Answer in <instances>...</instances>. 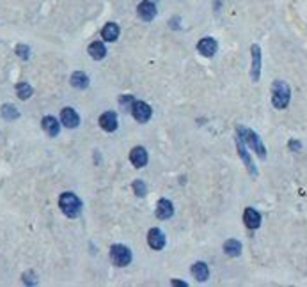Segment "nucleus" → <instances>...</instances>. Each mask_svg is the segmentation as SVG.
<instances>
[{
  "mask_svg": "<svg viewBox=\"0 0 307 287\" xmlns=\"http://www.w3.org/2000/svg\"><path fill=\"white\" fill-rule=\"evenodd\" d=\"M252 51V71H250V78L258 82L259 80V73H261V50L258 45H252L250 48Z\"/></svg>",
  "mask_w": 307,
  "mask_h": 287,
  "instance_id": "6e6552de",
  "label": "nucleus"
},
{
  "mask_svg": "<svg viewBox=\"0 0 307 287\" xmlns=\"http://www.w3.org/2000/svg\"><path fill=\"white\" fill-rule=\"evenodd\" d=\"M197 50L201 51L204 57H213L215 53H217V41L211 39V37H203V39L197 43Z\"/></svg>",
  "mask_w": 307,
  "mask_h": 287,
  "instance_id": "9b49d317",
  "label": "nucleus"
},
{
  "mask_svg": "<svg viewBox=\"0 0 307 287\" xmlns=\"http://www.w3.org/2000/svg\"><path fill=\"white\" fill-rule=\"evenodd\" d=\"M16 93H18V97H20V99H29V97L32 96V87L29 85V83L21 82L16 85Z\"/></svg>",
  "mask_w": 307,
  "mask_h": 287,
  "instance_id": "4be33fe9",
  "label": "nucleus"
},
{
  "mask_svg": "<svg viewBox=\"0 0 307 287\" xmlns=\"http://www.w3.org/2000/svg\"><path fill=\"white\" fill-rule=\"evenodd\" d=\"M71 85H73V87H77V89H85L89 85L87 75H85V73H82V71L73 73V75H71Z\"/></svg>",
  "mask_w": 307,
  "mask_h": 287,
  "instance_id": "aec40b11",
  "label": "nucleus"
},
{
  "mask_svg": "<svg viewBox=\"0 0 307 287\" xmlns=\"http://www.w3.org/2000/svg\"><path fill=\"white\" fill-rule=\"evenodd\" d=\"M130 161L135 165L137 169H141V167H146L147 163V153L144 147H133L130 153Z\"/></svg>",
  "mask_w": 307,
  "mask_h": 287,
  "instance_id": "4468645a",
  "label": "nucleus"
},
{
  "mask_svg": "<svg viewBox=\"0 0 307 287\" xmlns=\"http://www.w3.org/2000/svg\"><path fill=\"white\" fill-rule=\"evenodd\" d=\"M110 259L115 266H128L131 262V252L128 246L125 245H112L110 246Z\"/></svg>",
  "mask_w": 307,
  "mask_h": 287,
  "instance_id": "20e7f679",
  "label": "nucleus"
},
{
  "mask_svg": "<svg viewBox=\"0 0 307 287\" xmlns=\"http://www.w3.org/2000/svg\"><path fill=\"white\" fill-rule=\"evenodd\" d=\"M99 126L105 129V131H115L117 129V115L114 112H105L101 117H99Z\"/></svg>",
  "mask_w": 307,
  "mask_h": 287,
  "instance_id": "f8f14e48",
  "label": "nucleus"
},
{
  "mask_svg": "<svg viewBox=\"0 0 307 287\" xmlns=\"http://www.w3.org/2000/svg\"><path fill=\"white\" fill-rule=\"evenodd\" d=\"M290 147H291V149H300V147H302V144H300V142H295V140H291V142H290Z\"/></svg>",
  "mask_w": 307,
  "mask_h": 287,
  "instance_id": "bb28decb",
  "label": "nucleus"
},
{
  "mask_svg": "<svg viewBox=\"0 0 307 287\" xmlns=\"http://www.w3.org/2000/svg\"><path fill=\"white\" fill-rule=\"evenodd\" d=\"M137 15L139 18L144 21H151L156 16V5L153 4L151 0H142L139 7H137Z\"/></svg>",
  "mask_w": 307,
  "mask_h": 287,
  "instance_id": "423d86ee",
  "label": "nucleus"
},
{
  "mask_svg": "<svg viewBox=\"0 0 307 287\" xmlns=\"http://www.w3.org/2000/svg\"><path fill=\"white\" fill-rule=\"evenodd\" d=\"M290 97H291V91H290V85L286 82H282V80L274 82V85H272V103H274V107L279 108V110L286 108L288 103H290Z\"/></svg>",
  "mask_w": 307,
  "mask_h": 287,
  "instance_id": "f03ea898",
  "label": "nucleus"
},
{
  "mask_svg": "<svg viewBox=\"0 0 307 287\" xmlns=\"http://www.w3.org/2000/svg\"><path fill=\"white\" fill-rule=\"evenodd\" d=\"M16 55L20 57V59H23V61H27L29 55H31V48L27 47V45H18L16 47Z\"/></svg>",
  "mask_w": 307,
  "mask_h": 287,
  "instance_id": "a878e982",
  "label": "nucleus"
},
{
  "mask_svg": "<svg viewBox=\"0 0 307 287\" xmlns=\"http://www.w3.org/2000/svg\"><path fill=\"white\" fill-rule=\"evenodd\" d=\"M131 113H133V117H135L137 123H147L149 119H151V107L144 101H135L133 103V107H131Z\"/></svg>",
  "mask_w": 307,
  "mask_h": 287,
  "instance_id": "39448f33",
  "label": "nucleus"
},
{
  "mask_svg": "<svg viewBox=\"0 0 307 287\" xmlns=\"http://www.w3.org/2000/svg\"><path fill=\"white\" fill-rule=\"evenodd\" d=\"M2 117L7 119V121H13V119L20 117V112H18L16 107H13V105H4V107H2Z\"/></svg>",
  "mask_w": 307,
  "mask_h": 287,
  "instance_id": "5701e85b",
  "label": "nucleus"
},
{
  "mask_svg": "<svg viewBox=\"0 0 307 287\" xmlns=\"http://www.w3.org/2000/svg\"><path fill=\"white\" fill-rule=\"evenodd\" d=\"M133 103H135L133 96H121L119 97V105H121V108H123L125 112H131V107H133Z\"/></svg>",
  "mask_w": 307,
  "mask_h": 287,
  "instance_id": "b1692460",
  "label": "nucleus"
},
{
  "mask_svg": "<svg viewBox=\"0 0 307 287\" xmlns=\"http://www.w3.org/2000/svg\"><path fill=\"white\" fill-rule=\"evenodd\" d=\"M236 147H238V154L242 156V159H243V163L247 165V169H249V172L252 175H258V170H256V167L252 165V161H250V156L249 153H247V149H245V142L242 137H236Z\"/></svg>",
  "mask_w": 307,
  "mask_h": 287,
  "instance_id": "1a4fd4ad",
  "label": "nucleus"
},
{
  "mask_svg": "<svg viewBox=\"0 0 307 287\" xmlns=\"http://www.w3.org/2000/svg\"><path fill=\"white\" fill-rule=\"evenodd\" d=\"M172 286H183V287H185L187 284H185V282H178V280H174V282H172Z\"/></svg>",
  "mask_w": 307,
  "mask_h": 287,
  "instance_id": "cd10ccee",
  "label": "nucleus"
},
{
  "mask_svg": "<svg viewBox=\"0 0 307 287\" xmlns=\"http://www.w3.org/2000/svg\"><path fill=\"white\" fill-rule=\"evenodd\" d=\"M174 215V207H172V202L167 199H160L158 200V204H156V216L160 218V220H167V218H171Z\"/></svg>",
  "mask_w": 307,
  "mask_h": 287,
  "instance_id": "9d476101",
  "label": "nucleus"
},
{
  "mask_svg": "<svg viewBox=\"0 0 307 287\" xmlns=\"http://www.w3.org/2000/svg\"><path fill=\"white\" fill-rule=\"evenodd\" d=\"M89 55L93 57L94 61H101V59H105V55H107V48H105L103 43L99 41H94L89 45Z\"/></svg>",
  "mask_w": 307,
  "mask_h": 287,
  "instance_id": "a211bd4d",
  "label": "nucleus"
},
{
  "mask_svg": "<svg viewBox=\"0 0 307 287\" xmlns=\"http://www.w3.org/2000/svg\"><path fill=\"white\" fill-rule=\"evenodd\" d=\"M41 126H43V129L50 135V137H57L59 131H61V124H59V121L53 117V115H47V117H43Z\"/></svg>",
  "mask_w": 307,
  "mask_h": 287,
  "instance_id": "2eb2a0df",
  "label": "nucleus"
},
{
  "mask_svg": "<svg viewBox=\"0 0 307 287\" xmlns=\"http://www.w3.org/2000/svg\"><path fill=\"white\" fill-rule=\"evenodd\" d=\"M101 37L109 43L115 41V39L119 37V25H117V23H112V21L107 23V25L103 27V31H101Z\"/></svg>",
  "mask_w": 307,
  "mask_h": 287,
  "instance_id": "f3484780",
  "label": "nucleus"
},
{
  "mask_svg": "<svg viewBox=\"0 0 307 287\" xmlns=\"http://www.w3.org/2000/svg\"><path fill=\"white\" fill-rule=\"evenodd\" d=\"M238 135L242 137V139H243V142L249 144V147H250V149H254L256 154H258V156H259L261 159H265V158H266L265 145H263V142H261L259 135L254 133L252 129L245 128V126H240V128H238Z\"/></svg>",
  "mask_w": 307,
  "mask_h": 287,
  "instance_id": "7ed1b4c3",
  "label": "nucleus"
},
{
  "mask_svg": "<svg viewBox=\"0 0 307 287\" xmlns=\"http://www.w3.org/2000/svg\"><path fill=\"white\" fill-rule=\"evenodd\" d=\"M59 207L64 215L69 216V218H77L82 211V200L78 199L77 195L71 193V191H66V193L61 195L59 199Z\"/></svg>",
  "mask_w": 307,
  "mask_h": 287,
  "instance_id": "f257e3e1",
  "label": "nucleus"
},
{
  "mask_svg": "<svg viewBox=\"0 0 307 287\" xmlns=\"http://www.w3.org/2000/svg\"><path fill=\"white\" fill-rule=\"evenodd\" d=\"M243 222L249 229H258L261 225V215L252 207H247L243 213Z\"/></svg>",
  "mask_w": 307,
  "mask_h": 287,
  "instance_id": "dca6fc26",
  "label": "nucleus"
},
{
  "mask_svg": "<svg viewBox=\"0 0 307 287\" xmlns=\"http://www.w3.org/2000/svg\"><path fill=\"white\" fill-rule=\"evenodd\" d=\"M224 252L227 254V255H231V257H238L240 252H242V245H240V241L227 239L224 243Z\"/></svg>",
  "mask_w": 307,
  "mask_h": 287,
  "instance_id": "412c9836",
  "label": "nucleus"
},
{
  "mask_svg": "<svg viewBox=\"0 0 307 287\" xmlns=\"http://www.w3.org/2000/svg\"><path fill=\"white\" fill-rule=\"evenodd\" d=\"M133 191H135L137 197H144V195L147 193V188L141 179H137L135 183H133Z\"/></svg>",
  "mask_w": 307,
  "mask_h": 287,
  "instance_id": "393cba45",
  "label": "nucleus"
},
{
  "mask_svg": "<svg viewBox=\"0 0 307 287\" xmlns=\"http://www.w3.org/2000/svg\"><path fill=\"white\" fill-rule=\"evenodd\" d=\"M147 245L151 246L153 250H162L163 246H165V236H163V232L160 229H151V231L147 232Z\"/></svg>",
  "mask_w": 307,
  "mask_h": 287,
  "instance_id": "0eeeda50",
  "label": "nucleus"
},
{
  "mask_svg": "<svg viewBox=\"0 0 307 287\" xmlns=\"http://www.w3.org/2000/svg\"><path fill=\"white\" fill-rule=\"evenodd\" d=\"M192 275L197 278L199 282H204V280L208 278V275H210V270H208V266H206L204 262H195V264L192 266Z\"/></svg>",
  "mask_w": 307,
  "mask_h": 287,
  "instance_id": "6ab92c4d",
  "label": "nucleus"
},
{
  "mask_svg": "<svg viewBox=\"0 0 307 287\" xmlns=\"http://www.w3.org/2000/svg\"><path fill=\"white\" fill-rule=\"evenodd\" d=\"M61 121H63L66 128H77L80 124V117H78V113L75 112L73 108H64L63 113H61Z\"/></svg>",
  "mask_w": 307,
  "mask_h": 287,
  "instance_id": "ddd939ff",
  "label": "nucleus"
}]
</instances>
